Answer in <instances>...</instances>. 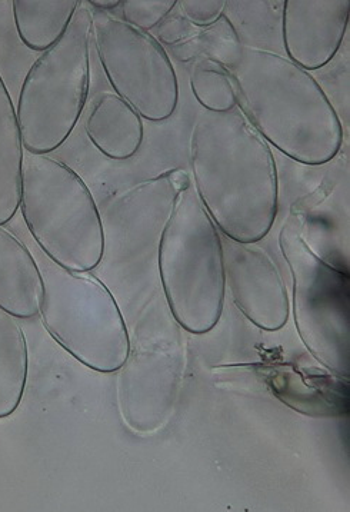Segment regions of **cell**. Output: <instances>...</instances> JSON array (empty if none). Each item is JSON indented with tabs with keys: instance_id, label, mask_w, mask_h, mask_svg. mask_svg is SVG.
I'll list each match as a JSON object with an SVG mask.
<instances>
[{
	"instance_id": "obj_1",
	"label": "cell",
	"mask_w": 350,
	"mask_h": 512,
	"mask_svg": "<svg viewBox=\"0 0 350 512\" xmlns=\"http://www.w3.org/2000/svg\"><path fill=\"white\" fill-rule=\"evenodd\" d=\"M196 194L226 238L258 244L278 215V169L268 142L239 108L205 112L190 136Z\"/></svg>"
},
{
	"instance_id": "obj_2",
	"label": "cell",
	"mask_w": 350,
	"mask_h": 512,
	"mask_svg": "<svg viewBox=\"0 0 350 512\" xmlns=\"http://www.w3.org/2000/svg\"><path fill=\"white\" fill-rule=\"evenodd\" d=\"M229 72L240 112L268 144L309 166L339 154L342 123L308 71L278 53L243 48Z\"/></svg>"
},
{
	"instance_id": "obj_3",
	"label": "cell",
	"mask_w": 350,
	"mask_h": 512,
	"mask_svg": "<svg viewBox=\"0 0 350 512\" xmlns=\"http://www.w3.org/2000/svg\"><path fill=\"white\" fill-rule=\"evenodd\" d=\"M159 274L170 312L190 334L212 331L222 317V238L193 186L173 202L159 244Z\"/></svg>"
},
{
	"instance_id": "obj_4",
	"label": "cell",
	"mask_w": 350,
	"mask_h": 512,
	"mask_svg": "<svg viewBox=\"0 0 350 512\" xmlns=\"http://www.w3.org/2000/svg\"><path fill=\"white\" fill-rule=\"evenodd\" d=\"M20 212L43 254L59 267L89 272L105 255V229L88 185L69 165L25 151Z\"/></svg>"
},
{
	"instance_id": "obj_5",
	"label": "cell",
	"mask_w": 350,
	"mask_h": 512,
	"mask_svg": "<svg viewBox=\"0 0 350 512\" xmlns=\"http://www.w3.org/2000/svg\"><path fill=\"white\" fill-rule=\"evenodd\" d=\"M92 35L93 13L82 2L65 35L26 73L16 106L26 152L52 154L75 131L88 101Z\"/></svg>"
},
{
	"instance_id": "obj_6",
	"label": "cell",
	"mask_w": 350,
	"mask_h": 512,
	"mask_svg": "<svg viewBox=\"0 0 350 512\" xmlns=\"http://www.w3.org/2000/svg\"><path fill=\"white\" fill-rule=\"evenodd\" d=\"M39 268V315L50 337L92 371H119L132 344L122 311L106 285L88 272L69 271L49 258Z\"/></svg>"
},
{
	"instance_id": "obj_7",
	"label": "cell",
	"mask_w": 350,
	"mask_h": 512,
	"mask_svg": "<svg viewBox=\"0 0 350 512\" xmlns=\"http://www.w3.org/2000/svg\"><path fill=\"white\" fill-rule=\"evenodd\" d=\"M293 281V315L303 345L338 377L350 362L349 275L320 258L290 216L279 235Z\"/></svg>"
},
{
	"instance_id": "obj_8",
	"label": "cell",
	"mask_w": 350,
	"mask_h": 512,
	"mask_svg": "<svg viewBox=\"0 0 350 512\" xmlns=\"http://www.w3.org/2000/svg\"><path fill=\"white\" fill-rule=\"evenodd\" d=\"M93 36L116 95L146 121L169 119L178 108L179 83L162 43L109 15H93Z\"/></svg>"
},
{
	"instance_id": "obj_9",
	"label": "cell",
	"mask_w": 350,
	"mask_h": 512,
	"mask_svg": "<svg viewBox=\"0 0 350 512\" xmlns=\"http://www.w3.org/2000/svg\"><path fill=\"white\" fill-rule=\"evenodd\" d=\"M185 375V349L172 342L130 347L119 369L118 404L130 430L153 434L168 424Z\"/></svg>"
},
{
	"instance_id": "obj_10",
	"label": "cell",
	"mask_w": 350,
	"mask_h": 512,
	"mask_svg": "<svg viewBox=\"0 0 350 512\" xmlns=\"http://www.w3.org/2000/svg\"><path fill=\"white\" fill-rule=\"evenodd\" d=\"M225 281L239 311L263 331L275 332L289 319L288 289L275 259L256 244L222 241Z\"/></svg>"
},
{
	"instance_id": "obj_11",
	"label": "cell",
	"mask_w": 350,
	"mask_h": 512,
	"mask_svg": "<svg viewBox=\"0 0 350 512\" xmlns=\"http://www.w3.org/2000/svg\"><path fill=\"white\" fill-rule=\"evenodd\" d=\"M350 0H286L282 38L290 62L318 71L338 53L349 25Z\"/></svg>"
},
{
	"instance_id": "obj_12",
	"label": "cell",
	"mask_w": 350,
	"mask_h": 512,
	"mask_svg": "<svg viewBox=\"0 0 350 512\" xmlns=\"http://www.w3.org/2000/svg\"><path fill=\"white\" fill-rule=\"evenodd\" d=\"M42 299L43 278L35 256L0 226V308L18 319L35 318Z\"/></svg>"
},
{
	"instance_id": "obj_13",
	"label": "cell",
	"mask_w": 350,
	"mask_h": 512,
	"mask_svg": "<svg viewBox=\"0 0 350 512\" xmlns=\"http://www.w3.org/2000/svg\"><path fill=\"white\" fill-rule=\"evenodd\" d=\"M85 128L93 146L113 161L138 154L145 135L142 116L116 93H103L96 99Z\"/></svg>"
},
{
	"instance_id": "obj_14",
	"label": "cell",
	"mask_w": 350,
	"mask_h": 512,
	"mask_svg": "<svg viewBox=\"0 0 350 512\" xmlns=\"http://www.w3.org/2000/svg\"><path fill=\"white\" fill-rule=\"evenodd\" d=\"M23 156L18 113L0 75V226L12 221L19 211Z\"/></svg>"
},
{
	"instance_id": "obj_15",
	"label": "cell",
	"mask_w": 350,
	"mask_h": 512,
	"mask_svg": "<svg viewBox=\"0 0 350 512\" xmlns=\"http://www.w3.org/2000/svg\"><path fill=\"white\" fill-rule=\"evenodd\" d=\"M82 0H13V22L30 51L46 52L65 35Z\"/></svg>"
},
{
	"instance_id": "obj_16",
	"label": "cell",
	"mask_w": 350,
	"mask_h": 512,
	"mask_svg": "<svg viewBox=\"0 0 350 512\" xmlns=\"http://www.w3.org/2000/svg\"><path fill=\"white\" fill-rule=\"evenodd\" d=\"M28 342L18 318L0 308V420L18 410L28 382Z\"/></svg>"
},
{
	"instance_id": "obj_17",
	"label": "cell",
	"mask_w": 350,
	"mask_h": 512,
	"mask_svg": "<svg viewBox=\"0 0 350 512\" xmlns=\"http://www.w3.org/2000/svg\"><path fill=\"white\" fill-rule=\"evenodd\" d=\"M173 48L178 58L185 61L203 56L206 61L216 62L230 69L238 62L243 46L235 26L223 15L218 22L193 33L185 42Z\"/></svg>"
},
{
	"instance_id": "obj_18",
	"label": "cell",
	"mask_w": 350,
	"mask_h": 512,
	"mask_svg": "<svg viewBox=\"0 0 350 512\" xmlns=\"http://www.w3.org/2000/svg\"><path fill=\"white\" fill-rule=\"evenodd\" d=\"M190 89L206 112L226 113L238 108L235 85L229 69L202 59L190 73Z\"/></svg>"
},
{
	"instance_id": "obj_19",
	"label": "cell",
	"mask_w": 350,
	"mask_h": 512,
	"mask_svg": "<svg viewBox=\"0 0 350 512\" xmlns=\"http://www.w3.org/2000/svg\"><path fill=\"white\" fill-rule=\"evenodd\" d=\"M176 5L178 0H125L120 6L123 22L140 31L149 32L158 28Z\"/></svg>"
},
{
	"instance_id": "obj_20",
	"label": "cell",
	"mask_w": 350,
	"mask_h": 512,
	"mask_svg": "<svg viewBox=\"0 0 350 512\" xmlns=\"http://www.w3.org/2000/svg\"><path fill=\"white\" fill-rule=\"evenodd\" d=\"M183 18L195 28H206L218 22L225 12L226 0H180L178 2Z\"/></svg>"
},
{
	"instance_id": "obj_21",
	"label": "cell",
	"mask_w": 350,
	"mask_h": 512,
	"mask_svg": "<svg viewBox=\"0 0 350 512\" xmlns=\"http://www.w3.org/2000/svg\"><path fill=\"white\" fill-rule=\"evenodd\" d=\"M192 23L186 21L183 16L169 15L158 26L159 41L166 45L176 46L185 42L189 36L193 35Z\"/></svg>"
},
{
	"instance_id": "obj_22",
	"label": "cell",
	"mask_w": 350,
	"mask_h": 512,
	"mask_svg": "<svg viewBox=\"0 0 350 512\" xmlns=\"http://www.w3.org/2000/svg\"><path fill=\"white\" fill-rule=\"evenodd\" d=\"M93 8L100 9V11H110V9L118 8L122 5L120 0H89Z\"/></svg>"
}]
</instances>
